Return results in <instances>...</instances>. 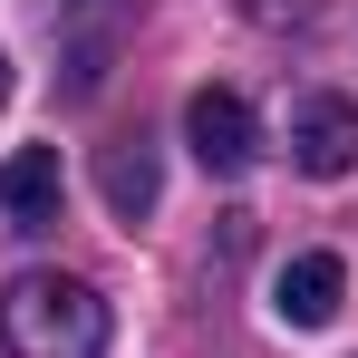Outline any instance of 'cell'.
Listing matches in <instances>:
<instances>
[{"label":"cell","mask_w":358,"mask_h":358,"mask_svg":"<svg viewBox=\"0 0 358 358\" xmlns=\"http://www.w3.org/2000/svg\"><path fill=\"white\" fill-rule=\"evenodd\" d=\"M339 300H349V262H339V252H291L281 281H271V310H281L291 329H329Z\"/></svg>","instance_id":"4"},{"label":"cell","mask_w":358,"mask_h":358,"mask_svg":"<svg viewBox=\"0 0 358 358\" xmlns=\"http://www.w3.org/2000/svg\"><path fill=\"white\" fill-rule=\"evenodd\" d=\"M0 107H10V59H0Z\"/></svg>","instance_id":"7"},{"label":"cell","mask_w":358,"mask_h":358,"mask_svg":"<svg viewBox=\"0 0 358 358\" xmlns=\"http://www.w3.org/2000/svg\"><path fill=\"white\" fill-rule=\"evenodd\" d=\"M0 349L10 358H107V300L78 271H20L0 291Z\"/></svg>","instance_id":"1"},{"label":"cell","mask_w":358,"mask_h":358,"mask_svg":"<svg viewBox=\"0 0 358 358\" xmlns=\"http://www.w3.org/2000/svg\"><path fill=\"white\" fill-rule=\"evenodd\" d=\"M59 203H68V165H59V145H20V155L0 165V223L39 233V223H59Z\"/></svg>","instance_id":"5"},{"label":"cell","mask_w":358,"mask_h":358,"mask_svg":"<svg viewBox=\"0 0 358 358\" xmlns=\"http://www.w3.org/2000/svg\"><path fill=\"white\" fill-rule=\"evenodd\" d=\"M291 165L310 184H339L358 165V97H329V87H320V97H300L291 107Z\"/></svg>","instance_id":"3"},{"label":"cell","mask_w":358,"mask_h":358,"mask_svg":"<svg viewBox=\"0 0 358 358\" xmlns=\"http://www.w3.org/2000/svg\"><path fill=\"white\" fill-rule=\"evenodd\" d=\"M97 184H107V203H117L126 223H136V213H155V194H165V175H155V155H145V145H107Z\"/></svg>","instance_id":"6"},{"label":"cell","mask_w":358,"mask_h":358,"mask_svg":"<svg viewBox=\"0 0 358 358\" xmlns=\"http://www.w3.org/2000/svg\"><path fill=\"white\" fill-rule=\"evenodd\" d=\"M184 145L203 155V175H252V155H262V117L242 107L233 87H194V97H184Z\"/></svg>","instance_id":"2"}]
</instances>
